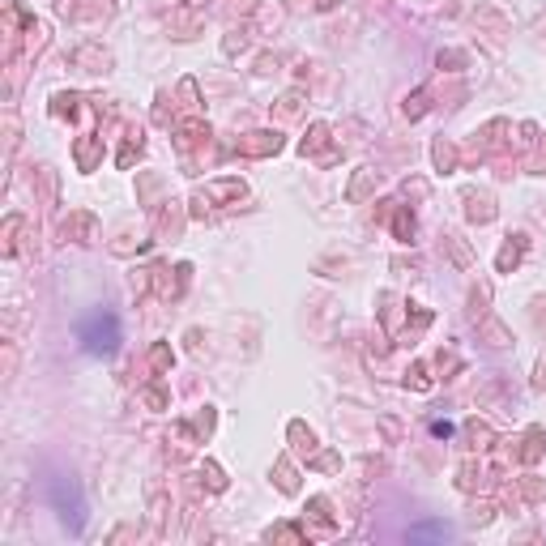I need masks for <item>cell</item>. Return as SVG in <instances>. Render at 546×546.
<instances>
[{"label": "cell", "instance_id": "1", "mask_svg": "<svg viewBox=\"0 0 546 546\" xmlns=\"http://www.w3.org/2000/svg\"><path fill=\"white\" fill-rule=\"evenodd\" d=\"M77 342H82L86 355H94V359H111V355L120 350V342H124L120 316H116V312H103V308L86 312L82 320H77Z\"/></svg>", "mask_w": 546, "mask_h": 546}, {"label": "cell", "instance_id": "2", "mask_svg": "<svg viewBox=\"0 0 546 546\" xmlns=\"http://www.w3.org/2000/svg\"><path fill=\"white\" fill-rule=\"evenodd\" d=\"M47 500H52L56 517H60V525L69 529V534H82V525H86V495H82V487H77L73 474H52V478H47Z\"/></svg>", "mask_w": 546, "mask_h": 546}, {"label": "cell", "instance_id": "3", "mask_svg": "<svg viewBox=\"0 0 546 546\" xmlns=\"http://www.w3.org/2000/svg\"><path fill=\"white\" fill-rule=\"evenodd\" d=\"M427 538L444 542V538H453V529L440 525V521H427V525H414V529H410V542H427Z\"/></svg>", "mask_w": 546, "mask_h": 546}, {"label": "cell", "instance_id": "4", "mask_svg": "<svg viewBox=\"0 0 546 546\" xmlns=\"http://www.w3.org/2000/svg\"><path fill=\"white\" fill-rule=\"evenodd\" d=\"M431 436H440V440H448V436H453V423H431Z\"/></svg>", "mask_w": 546, "mask_h": 546}]
</instances>
